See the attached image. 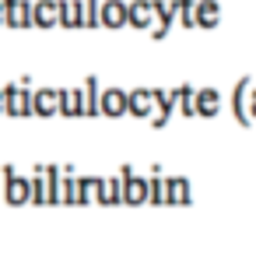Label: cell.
Segmentation results:
<instances>
[{"label":"cell","mask_w":256,"mask_h":260,"mask_svg":"<svg viewBox=\"0 0 256 260\" xmlns=\"http://www.w3.org/2000/svg\"><path fill=\"white\" fill-rule=\"evenodd\" d=\"M249 85H253V78H239L235 88H232V95H228V109H232V116H235L239 127L253 123V116H249Z\"/></svg>","instance_id":"6da1fadb"},{"label":"cell","mask_w":256,"mask_h":260,"mask_svg":"<svg viewBox=\"0 0 256 260\" xmlns=\"http://www.w3.org/2000/svg\"><path fill=\"white\" fill-rule=\"evenodd\" d=\"M221 113V91L217 88H197V116L211 120Z\"/></svg>","instance_id":"7a4b0ae2"},{"label":"cell","mask_w":256,"mask_h":260,"mask_svg":"<svg viewBox=\"0 0 256 260\" xmlns=\"http://www.w3.org/2000/svg\"><path fill=\"white\" fill-rule=\"evenodd\" d=\"M193 14H197V28H214L221 21V4L217 0H197Z\"/></svg>","instance_id":"3957f363"},{"label":"cell","mask_w":256,"mask_h":260,"mask_svg":"<svg viewBox=\"0 0 256 260\" xmlns=\"http://www.w3.org/2000/svg\"><path fill=\"white\" fill-rule=\"evenodd\" d=\"M175 99H179L182 116H197V88L193 85H182L179 91H175Z\"/></svg>","instance_id":"277c9868"},{"label":"cell","mask_w":256,"mask_h":260,"mask_svg":"<svg viewBox=\"0 0 256 260\" xmlns=\"http://www.w3.org/2000/svg\"><path fill=\"white\" fill-rule=\"evenodd\" d=\"M169 201L172 204H190V183L186 179H169Z\"/></svg>","instance_id":"5b68a950"},{"label":"cell","mask_w":256,"mask_h":260,"mask_svg":"<svg viewBox=\"0 0 256 260\" xmlns=\"http://www.w3.org/2000/svg\"><path fill=\"white\" fill-rule=\"evenodd\" d=\"M175 7H179V14H182V25H186V28H197V14H193L197 0H179Z\"/></svg>","instance_id":"8992f818"},{"label":"cell","mask_w":256,"mask_h":260,"mask_svg":"<svg viewBox=\"0 0 256 260\" xmlns=\"http://www.w3.org/2000/svg\"><path fill=\"white\" fill-rule=\"evenodd\" d=\"M158 18H162V32H165V25L172 21V4H158Z\"/></svg>","instance_id":"52a82bcc"},{"label":"cell","mask_w":256,"mask_h":260,"mask_svg":"<svg viewBox=\"0 0 256 260\" xmlns=\"http://www.w3.org/2000/svg\"><path fill=\"white\" fill-rule=\"evenodd\" d=\"M148 102H151V95H148V91H137V99H133L137 113H144V109H148Z\"/></svg>","instance_id":"ba28073f"},{"label":"cell","mask_w":256,"mask_h":260,"mask_svg":"<svg viewBox=\"0 0 256 260\" xmlns=\"http://www.w3.org/2000/svg\"><path fill=\"white\" fill-rule=\"evenodd\" d=\"M249 116L256 120V81L249 85Z\"/></svg>","instance_id":"9c48e42d"}]
</instances>
